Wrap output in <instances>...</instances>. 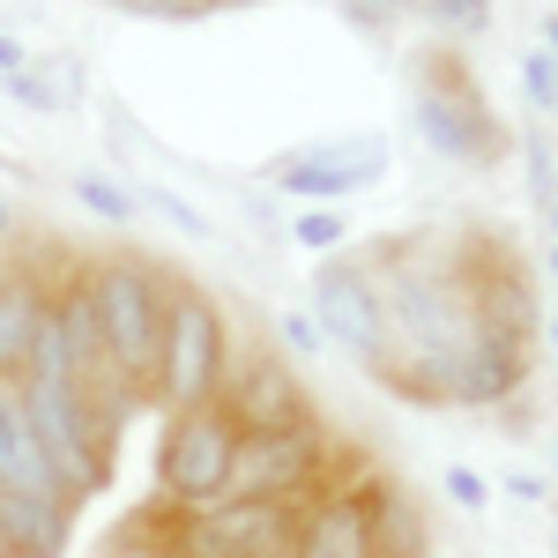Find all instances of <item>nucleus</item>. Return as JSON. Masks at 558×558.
<instances>
[{"label": "nucleus", "instance_id": "obj_16", "mask_svg": "<svg viewBox=\"0 0 558 558\" xmlns=\"http://www.w3.org/2000/svg\"><path fill=\"white\" fill-rule=\"evenodd\" d=\"M291 239H299L305 254H328V246H343V239H350V223L336 209H299V216H291Z\"/></svg>", "mask_w": 558, "mask_h": 558}, {"label": "nucleus", "instance_id": "obj_10", "mask_svg": "<svg viewBox=\"0 0 558 558\" xmlns=\"http://www.w3.org/2000/svg\"><path fill=\"white\" fill-rule=\"evenodd\" d=\"M380 172H387L380 142H313V149H299V157L276 165V186H283L291 202H343L357 186H373Z\"/></svg>", "mask_w": 558, "mask_h": 558}, {"label": "nucleus", "instance_id": "obj_28", "mask_svg": "<svg viewBox=\"0 0 558 558\" xmlns=\"http://www.w3.org/2000/svg\"><path fill=\"white\" fill-rule=\"evenodd\" d=\"M544 52H551V60H558V15H551V23H544Z\"/></svg>", "mask_w": 558, "mask_h": 558}, {"label": "nucleus", "instance_id": "obj_4", "mask_svg": "<svg viewBox=\"0 0 558 558\" xmlns=\"http://www.w3.org/2000/svg\"><path fill=\"white\" fill-rule=\"evenodd\" d=\"M239 439H246V432L223 417V402L172 410V417H165V439H157V507H172V514L223 507V484H231Z\"/></svg>", "mask_w": 558, "mask_h": 558}, {"label": "nucleus", "instance_id": "obj_17", "mask_svg": "<svg viewBox=\"0 0 558 558\" xmlns=\"http://www.w3.org/2000/svg\"><path fill=\"white\" fill-rule=\"evenodd\" d=\"M112 558H165V529H157V507L142 521H128L120 536H112Z\"/></svg>", "mask_w": 558, "mask_h": 558}, {"label": "nucleus", "instance_id": "obj_15", "mask_svg": "<svg viewBox=\"0 0 558 558\" xmlns=\"http://www.w3.org/2000/svg\"><path fill=\"white\" fill-rule=\"evenodd\" d=\"M75 202H83L89 216H105V223H128L142 202H134L120 179H105V172H75Z\"/></svg>", "mask_w": 558, "mask_h": 558}, {"label": "nucleus", "instance_id": "obj_22", "mask_svg": "<svg viewBox=\"0 0 558 558\" xmlns=\"http://www.w3.org/2000/svg\"><path fill=\"white\" fill-rule=\"evenodd\" d=\"M343 15L357 23V31H387V23L402 15V0H343Z\"/></svg>", "mask_w": 558, "mask_h": 558}, {"label": "nucleus", "instance_id": "obj_21", "mask_svg": "<svg viewBox=\"0 0 558 558\" xmlns=\"http://www.w3.org/2000/svg\"><path fill=\"white\" fill-rule=\"evenodd\" d=\"M521 149H529V194H536V209H544V202H551V194H558V179H551V149H544L536 134H529Z\"/></svg>", "mask_w": 558, "mask_h": 558}, {"label": "nucleus", "instance_id": "obj_11", "mask_svg": "<svg viewBox=\"0 0 558 558\" xmlns=\"http://www.w3.org/2000/svg\"><path fill=\"white\" fill-rule=\"evenodd\" d=\"M45 291H52V260H15L0 283V387H23L31 357H38Z\"/></svg>", "mask_w": 558, "mask_h": 558}, {"label": "nucleus", "instance_id": "obj_19", "mask_svg": "<svg viewBox=\"0 0 558 558\" xmlns=\"http://www.w3.org/2000/svg\"><path fill=\"white\" fill-rule=\"evenodd\" d=\"M8 97H15V105H23V112H60V89L45 83V75H31V68H23V75H8Z\"/></svg>", "mask_w": 558, "mask_h": 558}, {"label": "nucleus", "instance_id": "obj_34", "mask_svg": "<svg viewBox=\"0 0 558 558\" xmlns=\"http://www.w3.org/2000/svg\"><path fill=\"white\" fill-rule=\"evenodd\" d=\"M223 8H254V0H223Z\"/></svg>", "mask_w": 558, "mask_h": 558}, {"label": "nucleus", "instance_id": "obj_27", "mask_svg": "<svg viewBox=\"0 0 558 558\" xmlns=\"http://www.w3.org/2000/svg\"><path fill=\"white\" fill-rule=\"evenodd\" d=\"M23 68H31V60H23V45L0 31V75H23Z\"/></svg>", "mask_w": 558, "mask_h": 558}, {"label": "nucleus", "instance_id": "obj_1", "mask_svg": "<svg viewBox=\"0 0 558 558\" xmlns=\"http://www.w3.org/2000/svg\"><path fill=\"white\" fill-rule=\"evenodd\" d=\"M89 305H97V336H105V365L120 373L134 402H149L157 380V350H165V305H172V276L149 254H97L83 268Z\"/></svg>", "mask_w": 558, "mask_h": 558}, {"label": "nucleus", "instance_id": "obj_30", "mask_svg": "<svg viewBox=\"0 0 558 558\" xmlns=\"http://www.w3.org/2000/svg\"><path fill=\"white\" fill-rule=\"evenodd\" d=\"M544 223H551V239H558V194H551V202H544Z\"/></svg>", "mask_w": 558, "mask_h": 558}, {"label": "nucleus", "instance_id": "obj_14", "mask_svg": "<svg viewBox=\"0 0 558 558\" xmlns=\"http://www.w3.org/2000/svg\"><path fill=\"white\" fill-rule=\"evenodd\" d=\"M373 558H425L417 499H402V492H373Z\"/></svg>", "mask_w": 558, "mask_h": 558}, {"label": "nucleus", "instance_id": "obj_5", "mask_svg": "<svg viewBox=\"0 0 558 558\" xmlns=\"http://www.w3.org/2000/svg\"><path fill=\"white\" fill-rule=\"evenodd\" d=\"M223 313H216L209 291L194 283H172V305H165V350H157V380H149V402L172 417V410H194V402H216V380H223Z\"/></svg>", "mask_w": 558, "mask_h": 558}, {"label": "nucleus", "instance_id": "obj_29", "mask_svg": "<svg viewBox=\"0 0 558 558\" xmlns=\"http://www.w3.org/2000/svg\"><path fill=\"white\" fill-rule=\"evenodd\" d=\"M179 8H186V15H209V8H223V0H179Z\"/></svg>", "mask_w": 558, "mask_h": 558}, {"label": "nucleus", "instance_id": "obj_13", "mask_svg": "<svg viewBox=\"0 0 558 558\" xmlns=\"http://www.w3.org/2000/svg\"><path fill=\"white\" fill-rule=\"evenodd\" d=\"M291 558H373V492L328 484L299 521V551Z\"/></svg>", "mask_w": 558, "mask_h": 558}, {"label": "nucleus", "instance_id": "obj_33", "mask_svg": "<svg viewBox=\"0 0 558 558\" xmlns=\"http://www.w3.org/2000/svg\"><path fill=\"white\" fill-rule=\"evenodd\" d=\"M551 350H558V313H551Z\"/></svg>", "mask_w": 558, "mask_h": 558}, {"label": "nucleus", "instance_id": "obj_12", "mask_svg": "<svg viewBox=\"0 0 558 558\" xmlns=\"http://www.w3.org/2000/svg\"><path fill=\"white\" fill-rule=\"evenodd\" d=\"M470 305H476V328L514 336V343H529V336H536V320H544L536 283H529L507 254H484V239H476V260H470Z\"/></svg>", "mask_w": 558, "mask_h": 558}, {"label": "nucleus", "instance_id": "obj_35", "mask_svg": "<svg viewBox=\"0 0 558 558\" xmlns=\"http://www.w3.org/2000/svg\"><path fill=\"white\" fill-rule=\"evenodd\" d=\"M551 470H558V447H551Z\"/></svg>", "mask_w": 558, "mask_h": 558}, {"label": "nucleus", "instance_id": "obj_32", "mask_svg": "<svg viewBox=\"0 0 558 558\" xmlns=\"http://www.w3.org/2000/svg\"><path fill=\"white\" fill-rule=\"evenodd\" d=\"M8 268H15V260H8V254H0V283H8Z\"/></svg>", "mask_w": 558, "mask_h": 558}, {"label": "nucleus", "instance_id": "obj_9", "mask_svg": "<svg viewBox=\"0 0 558 558\" xmlns=\"http://www.w3.org/2000/svg\"><path fill=\"white\" fill-rule=\"evenodd\" d=\"M439 380H447V402H454V410H499V402H514L521 380H529V343L476 328Z\"/></svg>", "mask_w": 558, "mask_h": 558}, {"label": "nucleus", "instance_id": "obj_6", "mask_svg": "<svg viewBox=\"0 0 558 558\" xmlns=\"http://www.w3.org/2000/svg\"><path fill=\"white\" fill-rule=\"evenodd\" d=\"M305 492H328V432H320V417L239 439L223 499H305Z\"/></svg>", "mask_w": 558, "mask_h": 558}, {"label": "nucleus", "instance_id": "obj_7", "mask_svg": "<svg viewBox=\"0 0 558 558\" xmlns=\"http://www.w3.org/2000/svg\"><path fill=\"white\" fill-rule=\"evenodd\" d=\"M313 320L328 343H343L365 365H387V299L380 276L357 268V260H320L313 268Z\"/></svg>", "mask_w": 558, "mask_h": 558}, {"label": "nucleus", "instance_id": "obj_24", "mask_svg": "<svg viewBox=\"0 0 558 558\" xmlns=\"http://www.w3.org/2000/svg\"><path fill=\"white\" fill-rule=\"evenodd\" d=\"M283 343H291V350H320L328 336H320V320H313V313H283Z\"/></svg>", "mask_w": 558, "mask_h": 558}, {"label": "nucleus", "instance_id": "obj_31", "mask_svg": "<svg viewBox=\"0 0 558 558\" xmlns=\"http://www.w3.org/2000/svg\"><path fill=\"white\" fill-rule=\"evenodd\" d=\"M551 283H558V239H551Z\"/></svg>", "mask_w": 558, "mask_h": 558}, {"label": "nucleus", "instance_id": "obj_18", "mask_svg": "<svg viewBox=\"0 0 558 558\" xmlns=\"http://www.w3.org/2000/svg\"><path fill=\"white\" fill-rule=\"evenodd\" d=\"M521 83H529V97H536L544 112H558V60L551 52H529V60H521Z\"/></svg>", "mask_w": 558, "mask_h": 558}, {"label": "nucleus", "instance_id": "obj_3", "mask_svg": "<svg viewBox=\"0 0 558 558\" xmlns=\"http://www.w3.org/2000/svg\"><path fill=\"white\" fill-rule=\"evenodd\" d=\"M410 112H417V134H425L432 157H447V165H499L507 149H514V134L499 128V112L476 97L470 68L454 60V52H432L425 68H417V97H410Z\"/></svg>", "mask_w": 558, "mask_h": 558}, {"label": "nucleus", "instance_id": "obj_23", "mask_svg": "<svg viewBox=\"0 0 558 558\" xmlns=\"http://www.w3.org/2000/svg\"><path fill=\"white\" fill-rule=\"evenodd\" d=\"M142 202H157V209L172 216V223H179V231H186V239H209V223H202V209H186L179 194H142Z\"/></svg>", "mask_w": 558, "mask_h": 558}, {"label": "nucleus", "instance_id": "obj_20", "mask_svg": "<svg viewBox=\"0 0 558 558\" xmlns=\"http://www.w3.org/2000/svg\"><path fill=\"white\" fill-rule=\"evenodd\" d=\"M432 23H447V31H484L492 23V0H425Z\"/></svg>", "mask_w": 558, "mask_h": 558}, {"label": "nucleus", "instance_id": "obj_26", "mask_svg": "<svg viewBox=\"0 0 558 558\" xmlns=\"http://www.w3.org/2000/svg\"><path fill=\"white\" fill-rule=\"evenodd\" d=\"M15 231H23V209H15V202H8V194H0V254H8V246H15Z\"/></svg>", "mask_w": 558, "mask_h": 558}, {"label": "nucleus", "instance_id": "obj_2", "mask_svg": "<svg viewBox=\"0 0 558 558\" xmlns=\"http://www.w3.org/2000/svg\"><path fill=\"white\" fill-rule=\"evenodd\" d=\"M387 328H402L410 357L425 365H454V350L476 336V305H470V260H395L380 276Z\"/></svg>", "mask_w": 558, "mask_h": 558}, {"label": "nucleus", "instance_id": "obj_25", "mask_svg": "<svg viewBox=\"0 0 558 558\" xmlns=\"http://www.w3.org/2000/svg\"><path fill=\"white\" fill-rule=\"evenodd\" d=\"M447 492H454L462 507H484V499H492V484H484V476H476V470H462V462L447 470Z\"/></svg>", "mask_w": 558, "mask_h": 558}, {"label": "nucleus", "instance_id": "obj_8", "mask_svg": "<svg viewBox=\"0 0 558 558\" xmlns=\"http://www.w3.org/2000/svg\"><path fill=\"white\" fill-rule=\"evenodd\" d=\"M216 402L239 432H283L313 417L305 402V380L283 350H246V357H223V380H216Z\"/></svg>", "mask_w": 558, "mask_h": 558}]
</instances>
